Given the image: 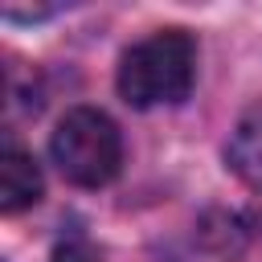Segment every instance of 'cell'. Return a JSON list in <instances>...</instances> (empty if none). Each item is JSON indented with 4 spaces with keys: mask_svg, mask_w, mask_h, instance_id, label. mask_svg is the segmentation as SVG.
Masks as SVG:
<instances>
[{
    "mask_svg": "<svg viewBox=\"0 0 262 262\" xmlns=\"http://www.w3.org/2000/svg\"><path fill=\"white\" fill-rule=\"evenodd\" d=\"M192 82H196V41L184 29H156L151 37L135 41L119 57L115 74L119 94L139 111L184 102Z\"/></svg>",
    "mask_w": 262,
    "mask_h": 262,
    "instance_id": "cell-1",
    "label": "cell"
},
{
    "mask_svg": "<svg viewBox=\"0 0 262 262\" xmlns=\"http://www.w3.org/2000/svg\"><path fill=\"white\" fill-rule=\"evenodd\" d=\"M57 172L78 188H102L123 168V135L115 119L98 106H70L49 139Z\"/></svg>",
    "mask_w": 262,
    "mask_h": 262,
    "instance_id": "cell-2",
    "label": "cell"
},
{
    "mask_svg": "<svg viewBox=\"0 0 262 262\" xmlns=\"http://www.w3.org/2000/svg\"><path fill=\"white\" fill-rule=\"evenodd\" d=\"M225 164L246 188L262 192V102H254L237 115L229 143H225Z\"/></svg>",
    "mask_w": 262,
    "mask_h": 262,
    "instance_id": "cell-3",
    "label": "cell"
},
{
    "mask_svg": "<svg viewBox=\"0 0 262 262\" xmlns=\"http://www.w3.org/2000/svg\"><path fill=\"white\" fill-rule=\"evenodd\" d=\"M37 201H41V172H37L29 151L8 143L0 151V209L20 213V209H29Z\"/></svg>",
    "mask_w": 262,
    "mask_h": 262,
    "instance_id": "cell-4",
    "label": "cell"
},
{
    "mask_svg": "<svg viewBox=\"0 0 262 262\" xmlns=\"http://www.w3.org/2000/svg\"><path fill=\"white\" fill-rule=\"evenodd\" d=\"M196 237H201L205 250H213V254H221V258H237V254L246 250L250 229H246V221H242L237 213H229V209H209V213L201 217V225H196Z\"/></svg>",
    "mask_w": 262,
    "mask_h": 262,
    "instance_id": "cell-5",
    "label": "cell"
},
{
    "mask_svg": "<svg viewBox=\"0 0 262 262\" xmlns=\"http://www.w3.org/2000/svg\"><path fill=\"white\" fill-rule=\"evenodd\" d=\"M53 262H98V250H94V246H90L82 233H70L66 242H57Z\"/></svg>",
    "mask_w": 262,
    "mask_h": 262,
    "instance_id": "cell-6",
    "label": "cell"
}]
</instances>
